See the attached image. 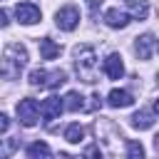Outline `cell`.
Here are the masks:
<instances>
[{
    "instance_id": "ac0fdd59",
    "label": "cell",
    "mask_w": 159,
    "mask_h": 159,
    "mask_svg": "<svg viewBox=\"0 0 159 159\" xmlns=\"http://www.w3.org/2000/svg\"><path fill=\"white\" fill-rule=\"evenodd\" d=\"M127 154H129L132 159H142V157H144V149H142V144H137V142H127Z\"/></svg>"
},
{
    "instance_id": "7c38bea8",
    "label": "cell",
    "mask_w": 159,
    "mask_h": 159,
    "mask_svg": "<svg viewBox=\"0 0 159 159\" xmlns=\"http://www.w3.org/2000/svg\"><path fill=\"white\" fill-rule=\"evenodd\" d=\"M154 122L157 119L149 109H139L132 114V127H137V129H149V127H154Z\"/></svg>"
},
{
    "instance_id": "3957f363",
    "label": "cell",
    "mask_w": 159,
    "mask_h": 159,
    "mask_svg": "<svg viewBox=\"0 0 159 159\" xmlns=\"http://www.w3.org/2000/svg\"><path fill=\"white\" fill-rule=\"evenodd\" d=\"M37 117H40V104H37V99L25 97V99L17 102V119H20L22 127H35V124H37Z\"/></svg>"
},
{
    "instance_id": "8fae6325",
    "label": "cell",
    "mask_w": 159,
    "mask_h": 159,
    "mask_svg": "<svg viewBox=\"0 0 159 159\" xmlns=\"http://www.w3.org/2000/svg\"><path fill=\"white\" fill-rule=\"evenodd\" d=\"M65 82H67V72L65 70H55V72H47L45 70V80H42V87L45 89H55V87H60Z\"/></svg>"
},
{
    "instance_id": "e0dca14e",
    "label": "cell",
    "mask_w": 159,
    "mask_h": 159,
    "mask_svg": "<svg viewBox=\"0 0 159 159\" xmlns=\"http://www.w3.org/2000/svg\"><path fill=\"white\" fill-rule=\"evenodd\" d=\"M50 154L52 152H50V147L45 142H35V144L27 147V157H50Z\"/></svg>"
},
{
    "instance_id": "ffe728a7",
    "label": "cell",
    "mask_w": 159,
    "mask_h": 159,
    "mask_svg": "<svg viewBox=\"0 0 159 159\" xmlns=\"http://www.w3.org/2000/svg\"><path fill=\"white\" fill-rule=\"evenodd\" d=\"M7 22H10V20H7V12L0 10V27H7Z\"/></svg>"
},
{
    "instance_id": "277c9868",
    "label": "cell",
    "mask_w": 159,
    "mask_h": 159,
    "mask_svg": "<svg viewBox=\"0 0 159 159\" xmlns=\"http://www.w3.org/2000/svg\"><path fill=\"white\" fill-rule=\"evenodd\" d=\"M55 22H57L60 30L70 32V30H75V27L80 25V10H77L75 5H65V7H60V10L55 12Z\"/></svg>"
},
{
    "instance_id": "9c48e42d",
    "label": "cell",
    "mask_w": 159,
    "mask_h": 159,
    "mask_svg": "<svg viewBox=\"0 0 159 159\" xmlns=\"http://www.w3.org/2000/svg\"><path fill=\"white\" fill-rule=\"evenodd\" d=\"M104 22L109 25V27H127L129 25V15L124 12V10H119V7H109L107 12H104Z\"/></svg>"
},
{
    "instance_id": "d6986e66",
    "label": "cell",
    "mask_w": 159,
    "mask_h": 159,
    "mask_svg": "<svg viewBox=\"0 0 159 159\" xmlns=\"http://www.w3.org/2000/svg\"><path fill=\"white\" fill-rule=\"evenodd\" d=\"M7 127H10V119H7V114H2V112H0V134H2V132H7Z\"/></svg>"
},
{
    "instance_id": "52a82bcc",
    "label": "cell",
    "mask_w": 159,
    "mask_h": 159,
    "mask_svg": "<svg viewBox=\"0 0 159 159\" xmlns=\"http://www.w3.org/2000/svg\"><path fill=\"white\" fill-rule=\"evenodd\" d=\"M154 45H157V40H154L152 32L139 35L137 42H134V52H137V57H139V60H152V55H154Z\"/></svg>"
},
{
    "instance_id": "8992f818",
    "label": "cell",
    "mask_w": 159,
    "mask_h": 159,
    "mask_svg": "<svg viewBox=\"0 0 159 159\" xmlns=\"http://www.w3.org/2000/svg\"><path fill=\"white\" fill-rule=\"evenodd\" d=\"M62 109H65V104H62V99H60V97H47V99H42V102H40V114H42V119H45V122L57 119V117L62 114Z\"/></svg>"
},
{
    "instance_id": "6da1fadb",
    "label": "cell",
    "mask_w": 159,
    "mask_h": 159,
    "mask_svg": "<svg viewBox=\"0 0 159 159\" xmlns=\"http://www.w3.org/2000/svg\"><path fill=\"white\" fill-rule=\"evenodd\" d=\"M25 65H27V50H25V45L12 42V45L5 47V52L0 57V77L2 80H17L20 72L25 70Z\"/></svg>"
},
{
    "instance_id": "5bb4252c",
    "label": "cell",
    "mask_w": 159,
    "mask_h": 159,
    "mask_svg": "<svg viewBox=\"0 0 159 159\" xmlns=\"http://www.w3.org/2000/svg\"><path fill=\"white\" fill-rule=\"evenodd\" d=\"M107 102H109V107H129L134 99H132V94L127 89H112L109 97H107Z\"/></svg>"
},
{
    "instance_id": "ba28073f",
    "label": "cell",
    "mask_w": 159,
    "mask_h": 159,
    "mask_svg": "<svg viewBox=\"0 0 159 159\" xmlns=\"http://www.w3.org/2000/svg\"><path fill=\"white\" fill-rule=\"evenodd\" d=\"M104 75H107L109 80H122V75H124V62H122V57H119L117 52L107 55V60H104Z\"/></svg>"
},
{
    "instance_id": "44dd1931",
    "label": "cell",
    "mask_w": 159,
    "mask_h": 159,
    "mask_svg": "<svg viewBox=\"0 0 159 159\" xmlns=\"http://www.w3.org/2000/svg\"><path fill=\"white\" fill-rule=\"evenodd\" d=\"M102 5V0H89V10H92V15L97 12V7Z\"/></svg>"
},
{
    "instance_id": "7a4b0ae2",
    "label": "cell",
    "mask_w": 159,
    "mask_h": 159,
    "mask_svg": "<svg viewBox=\"0 0 159 159\" xmlns=\"http://www.w3.org/2000/svg\"><path fill=\"white\" fill-rule=\"evenodd\" d=\"M75 65H77V75L84 80V82H94V67H97V55H94V47L89 45H80L75 47Z\"/></svg>"
},
{
    "instance_id": "4fadbf2b",
    "label": "cell",
    "mask_w": 159,
    "mask_h": 159,
    "mask_svg": "<svg viewBox=\"0 0 159 159\" xmlns=\"http://www.w3.org/2000/svg\"><path fill=\"white\" fill-rule=\"evenodd\" d=\"M60 52H62V47L57 42H52L50 37L40 40V55H42V60H55V57H60Z\"/></svg>"
},
{
    "instance_id": "2e32d148",
    "label": "cell",
    "mask_w": 159,
    "mask_h": 159,
    "mask_svg": "<svg viewBox=\"0 0 159 159\" xmlns=\"http://www.w3.org/2000/svg\"><path fill=\"white\" fill-rule=\"evenodd\" d=\"M82 137H84V129H82L80 124H70V127L65 129V139H67L70 144H80Z\"/></svg>"
},
{
    "instance_id": "30bf717a",
    "label": "cell",
    "mask_w": 159,
    "mask_h": 159,
    "mask_svg": "<svg viewBox=\"0 0 159 159\" xmlns=\"http://www.w3.org/2000/svg\"><path fill=\"white\" fill-rule=\"evenodd\" d=\"M62 104H65V109H70V112H84V109H87V104H84V97H82L80 92H75V89L65 94Z\"/></svg>"
},
{
    "instance_id": "9a60e30c",
    "label": "cell",
    "mask_w": 159,
    "mask_h": 159,
    "mask_svg": "<svg viewBox=\"0 0 159 159\" xmlns=\"http://www.w3.org/2000/svg\"><path fill=\"white\" fill-rule=\"evenodd\" d=\"M127 5H129V12H132L134 20H144V17L149 15V5H147V0H127Z\"/></svg>"
},
{
    "instance_id": "5b68a950",
    "label": "cell",
    "mask_w": 159,
    "mask_h": 159,
    "mask_svg": "<svg viewBox=\"0 0 159 159\" xmlns=\"http://www.w3.org/2000/svg\"><path fill=\"white\" fill-rule=\"evenodd\" d=\"M15 17L22 25H35V22H40V7L32 5V2H17L15 5Z\"/></svg>"
}]
</instances>
